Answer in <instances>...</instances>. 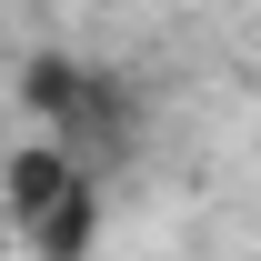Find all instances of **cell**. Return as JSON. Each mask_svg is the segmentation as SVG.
Instances as JSON below:
<instances>
[{"instance_id": "obj_1", "label": "cell", "mask_w": 261, "mask_h": 261, "mask_svg": "<svg viewBox=\"0 0 261 261\" xmlns=\"http://www.w3.org/2000/svg\"><path fill=\"white\" fill-rule=\"evenodd\" d=\"M31 100L61 121V151L81 171H111L121 161V141H130V100L111 70H81V61H31Z\"/></svg>"}, {"instance_id": "obj_2", "label": "cell", "mask_w": 261, "mask_h": 261, "mask_svg": "<svg viewBox=\"0 0 261 261\" xmlns=\"http://www.w3.org/2000/svg\"><path fill=\"white\" fill-rule=\"evenodd\" d=\"M91 231H100V191L81 181V191H70L61 211H50V221L31 231V241H40V261H81V251H91Z\"/></svg>"}]
</instances>
